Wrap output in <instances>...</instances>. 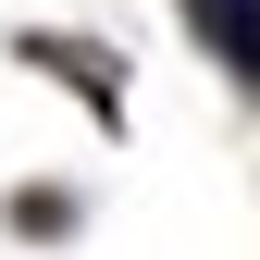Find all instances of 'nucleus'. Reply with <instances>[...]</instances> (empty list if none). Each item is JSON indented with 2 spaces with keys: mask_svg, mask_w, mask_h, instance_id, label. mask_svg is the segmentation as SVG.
I'll return each mask as SVG.
<instances>
[{
  "mask_svg": "<svg viewBox=\"0 0 260 260\" xmlns=\"http://www.w3.org/2000/svg\"><path fill=\"white\" fill-rule=\"evenodd\" d=\"M186 25H199L236 75H260V0H186Z\"/></svg>",
  "mask_w": 260,
  "mask_h": 260,
  "instance_id": "obj_1",
  "label": "nucleus"
}]
</instances>
